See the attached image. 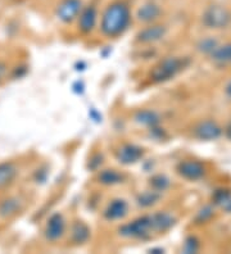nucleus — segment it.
Segmentation results:
<instances>
[{
	"label": "nucleus",
	"mask_w": 231,
	"mask_h": 254,
	"mask_svg": "<svg viewBox=\"0 0 231 254\" xmlns=\"http://www.w3.org/2000/svg\"><path fill=\"white\" fill-rule=\"evenodd\" d=\"M133 16L129 4L125 1H113L107 6L100 17V31L107 37H118L127 31Z\"/></svg>",
	"instance_id": "obj_1"
},
{
	"label": "nucleus",
	"mask_w": 231,
	"mask_h": 254,
	"mask_svg": "<svg viewBox=\"0 0 231 254\" xmlns=\"http://www.w3.org/2000/svg\"><path fill=\"white\" fill-rule=\"evenodd\" d=\"M190 63L188 58L182 57H167L154 65L149 73V78L154 84H164L175 78Z\"/></svg>",
	"instance_id": "obj_2"
},
{
	"label": "nucleus",
	"mask_w": 231,
	"mask_h": 254,
	"mask_svg": "<svg viewBox=\"0 0 231 254\" xmlns=\"http://www.w3.org/2000/svg\"><path fill=\"white\" fill-rule=\"evenodd\" d=\"M154 233L153 222H152L151 214H145L142 217L135 218L134 221L129 223H125L118 229V234L122 238L126 239H144L151 238L152 234Z\"/></svg>",
	"instance_id": "obj_3"
},
{
	"label": "nucleus",
	"mask_w": 231,
	"mask_h": 254,
	"mask_svg": "<svg viewBox=\"0 0 231 254\" xmlns=\"http://www.w3.org/2000/svg\"><path fill=\"white\" fill-rule=\"evenodd\" d=\"M203 25L213 30H221L226 28L231 23V12L224 5L212 4L207 6L202 16Z\"/></svg>",
	"instance_id": "obj_4"
},
{
	"label": "nucleus",
	"mask_w": 231,
	"mask_h": 254,
	"mask_svg": "<svg viewBox=\"0 0 231 254\" xmlns=\"http://www.w3.org/2000/svg\"><path fill=\"white\" fill-rule=\"evenodd\" d=\"M145 150L142 146L136 145L133 143H125L117 148V150L114 152L116 159L120 162L123 166H131V164L138 163L139 161H142L144 158Z\"/></svg>",
	"instance_id": "obj_5"
},
{
	"label": "nucleus",
	"mask_w": 231,
	"mask_h": 254,
	"mask_svg": "<svg viewBox=\"0 0 231 254\" xmlns=\"http://www.w3.org/2000/svg\"><path fill=\"white\" fill-rule=\"evenodd\" d=\"M176 172L181 176L182 179L189 181H198L200 179H203L206 175V167L204 164L199 161H194V159H185L181 161L177 167H176Z\"/></svg>",
	"instance_id": "obj_6"
},
{
	"label": "nucleus",
	"mask_w": 231,
	"mask_h": 254,
	"mask_svg": "<svg viewBox=\"0 0 231 254\" xmlns=\"http://www.w3.org/2000/svg\"><path fill=\"white\" fill-rule=\"evenodd\" d=\"M66 234V220L63 214L57 212L53 213L48 221H46L45 229H44V235L48 242L56 243L61 240Z\"/></svg>",
	"instance_id": "obj_7"
},
{
	"label": "nucleus",
	"mask_w": 231,
	"mask_h": 254,
	"mask_svg": "<svg viewBox=\"0 0 231 254\" xmlns=\"http://www.w3.org/2000/svg\"><path fill=\"white\" fill-rule=\"evenodd\" d=\"M83 8L82 0H62L57 6V17L63 23L76 21Z\"/></svg>",
	"instance_id": "obj_8"
},
{
	"label": "nucleus",
	"mask_w": 231,
	"mask_h": 254,
	"mask_svg": "<svg viewBox=\"0 0 231 254\" xmlns=\"http://www.w3.org/2000/svg\"><path fill=\"white\" fill-rule=\"evenodd\" d=\"M99 13L98 8L95 5H83L82 10L77 17V25H78V30L82 34L89 35L95 30L96 25H98Z\"/></svg>",
	"instance_id": "obj_9"
},
{
	"label": "nucleus",
	"mask_w": 231,
	"mask_h": 254,
	"mask_svg": "<svg viewBox=\"0 0 231 254\" xmlns=\"http://www.w3.org/2000/svg\"><path fill=\"white\" fill-rule=\"evenodd\" d=\"M167 35V28L163 25L149 23L147 27L142 28L136 34V41L140 44H154L164 39Z\"/></svg>",
	"instance_id": "obj_10"
},
{
	"label": "nucleus",
	"mask_w": 231,
	"mask_h": 254,
	"mask_svg": "<svg viewBox=\"0 0 231 254\" xmlns=\"http://www.w3.org/2000/svg\"><path fill=\"white\" fill-rule=\"evenodd\" d=\"M194 136L199 140L204 141H211V140H217L222 135V128L219 124L212 120L202 121L194 127Z\"/></svg>",
	"instance_id": "obj_11"
},
{
	"label": "nucleus",
	"mask_w": 231,
	"mask_h": 254,
	"mask_svg": "<svg viewBox=\"0 0 231 254\" xmlns=\"http://www.w3.org/2000/svg\"><path fill=\"white\" fill-rule=\"evenodd\" d=\"M129 213V203L122 198H116L108 203L105 207L104 212H103V217L107 221H120L126 217Z\"/></svg>",
	"instance_id": "obj_12"
},
{
	"label": "nucleus",
	"mask_w": 231,
	"mask_h": 254,
	"mask_svg": "<svg viewBox=\"0 0 231 254\" xmlns=\"http://www.w3.org/2000/svg\"><path fill=\"white\" fill-rule=\"evenodd\" d=\"M162 14V9L158 4L153 3V1H148L144 3L143 5L139 6L138 12H136V18L138 21L143 22V23H154Z\"/></svg>",
	"instance_id": "obj_13"
},
{
	"label": "nucleus",
	"mask_w": 231,
	"mask_h": 254,
	"mask_svg": "<svg viewBox=\"0 0 231 254\" xmlns=\"http://www.w3.org/2000/svg\"><path fill=\"white\" fill-rule=\"evenodd\" d=\"M151 216L154 233H166L176 225V218L168 212H157Z\"/></svg>",
	"instance_id": "obj_14"
},
{
	"label": "nucleus",
	"mask_w": 231,
	"mask_h": 254,
	"mask_svg": "<svg viewBox=\"0 0 231 254\" xmlns=\"http://www.w3.org/2000/svg\"><path fill=\"white\" fill-rule=\"evenodd\" d=\"M91 230L83 221H74L71 225V242L75 245H83L89 242Z\"/></svg>",
	"instance_id": "obj_15"
},
{
	"label": "nucleus",
	"mask_w": 231,
	"mask_h": 254,
	"mask_svg": "<svg viewBox=\"0 0 231 254\" xmlns=\"http://www.w3.org/2000/svg\"><path fill=\"white\" fill-rule=\"evenodd\" d=\"M134 121L140 126L148 127L151 130L153 127L159 126L160 116L158 115V112L152 111V109H140L134 116Z\"/></svg>",
	"instance_id": "obj_16"
},
{
	"label": "nucleus",
	"mask_w": 231,
	"mask_h": 254,
	"mask_svg": "<svg viewBox=\"0 0 231 254\" xmlns=\"http://www.w3.org/2000/svg\"><path fill=\"white\" fill-rule=\"evenodd\" d=\"M17 175H18V168L13 162H1L0 163V189L10 185Z\"/></svg>",
	"instance_id": "obj_17"
},
{
	"label": "nucleus",
	"mask_w": 231,
	"mask_h": 254,
	"mask_svg": "<svg viewBox=\"0 0 231 254\" xmlns=\"http://www.w3.org/2000/svg\"><path fill=\"white\" fill-rule=\"evenodd\" d=\"M21 200L14 196H9L0 201V217L10 218L21 211Z\"/></svg>",
	"instance_id": "obj_18"
},
{
	"label": "nucleus",
	"mask_w": 231,
	"mask_h": 254,
	"mask_svg": "<svg viewBox=\"0 0 231 254\" xmlns=\"http://www.w3.org/2000/svg\"><path fill=\"white\" fill-rule=\"evenodd\" d=\"M123 180H125V176L121 172H118L117 170H113V168L102 170L98 175V181L105 186L120 185V184L123 183Z\"/></svg>",
	"instance_id": "obj_19"
},
{
	"label": "nucleus",
	"mask_w": 231,
	"mask_h": 254,
	"mask_svg": "<svg viewBox=\"0 0 231 254\" xmlns=\"http://www.w3.org/2000/svg\"><path fill=\"white\" fill-rule=\"evenodd\" d=\"M213 62L217 65H226L230 64L231 61V44H225V45H219L211 54Z\"/></svg>",
	"instance_id": "obj_20"
},
{
	"label": "nucleus",
	"mask_w": 231,
	"mask_h": 254,
	"mask_svg": "<svg viewBox=\"0 0 231 254\" xmlns=\"http://www.w3.org/2000/svg\"><path fill=\"white\" fill-rule=\"evenodd\" d=\"M162 198V194L158 191H154V190H147V191L140 192L138 196H136V204L140 208H151L153 205H155L159 201V199Z\"/></svg>",
	"instance_id": "obj_21"
},
{
	"label": "nucleus",
	"mask_w": 231,
	"mask_h": 254,
	"mask_svg": "<svg viewBox=\"0 0 231 254\" xmlns=\"http://www.w3.org/2000/svg\"><path fill=\"white\" fill-rule=\"evenodd\" d=\"M171 185V181H169L168 177L166 175H155L151 179V183H149V186H151V189L154 190V191L162 192L166 191L167 189Z\"/></svg>",
	"instance_id": "obj_22"
},
{
	"label": "nucleus",
	"mask_w": 231,
	"mask_h": 254,
	"mask_svg": "<svg viewBox=\"0 0 231 254\" xmlns=\"http://www.w3.org/2000/svg\"><path fill=\"white\" fill-rule=\"evenodd\" d=\"M219 47V41L213 39V37H207V39H202V40L198 43L197 48L200 53L204 54H212L213 50Z\"/></svg>",
	"instance_id": "obj_23"
},
{
	"label": "nucleus",
	"mask_w": 231,
	"mask_h": 254,
	"mask_svg": "<svg viewBox=\"0 0 231 254\" xmlns=\"http://www.w3.org/2000/svg\"><path fill=\"white\" fill-rule=\"evenodd\" d=\"M215 203L216 204H220L222 207H225L228 204L229 201L231 200V192L229 190H219V191H216L215 194Z\"/></svg>",
	"instance_id": "obj_24"
},
{
	"label": "nucleus",
	"mask_w": 231,
	"mask_h": 254,
	"mask_svg": "<svg viewBox=\"0 0 231 254\" xmlns=\"http://www.w3.org/2000/svg\"><path fill=\"white\" fill-rule=\"evenodd\" d=\"M212 216H213V208L211 207V205H206V207H203L199 212H198L195 221H197L198 223L207 222V221L210 220Z\"/></svg>",
	"instance_id": "obj_25"
},
{
	"label": "nucleus",
	"mask_w": 231,
	"mask_h": 254,
	"mask_svg": "<svg viewBox=\"0 0 231 254\" xmlns=\"http://www.w3.org/2000/svg\"><path fill=\"white\" fill-rule=\"evenodd\" d=\"M198 249H199V242H198L194 236H189V238L185 240V244H184L185 253H188V254L197 253Z\"/></svg>",
	"instance_id": "obj_26"
},
{
	"label": "nucleus",
	"mask_w": 231,
	"mask_h": 254,
	"mask_svg": "<svg viewBox=\"0 0 231 254\" xmlns=\"http://www.w3.org/2000/svg\"><path fill=\"white\" fill-rule=\"evenodd\" d=\"M6 73H8V64L3 61H0V84L4 81Z\"/></svg>",
	"instance_id": "obj_27"
},
{
	"label": "nucleus",
	"mask_w": 231,
	"mask_h": 254,
	"mask_svg": "<svg viewBox=\"0 0 231 254\" xmlns=\"http://www.w3.org/2000/svg\"><path fill=\"white\" fill-rule=\"evenodd\" d=\"M102 158H103L102 154H96V159L92 158L91 161H90L89 166L92 168V170H98V168L100 167V166H102V163H103V161L99 162V159H102Z\"/></svg>",
	"instance_id": "obj_28"
},
{
	"label": "nucleus",
	"mask_w": 231,
	"mask_h": 254,
	"mask_svg": "<svg viewBox=\"0 0 231 254\" xmlns=\"http://www.w3.org/2000/svg\"><path fill=\"white\" fill-rule=\"evenodd\" d=\"M225 136L228 137L229 140H231V121L229 122L228 126H226V128H225Z\"/></svg>",
	"instance_id": "obj_29"
},
{
	"label": "nucleus",
	"mask_w": 231,
	"mask_h": 254,
	"mask_svg": "<svg viewBox=\"0 0 231 254\" xmlns=\"http://www.w3.org/2000/svg\"><path fill=\"white\" fill-rule=\"evenodd\" d=\"M225 93H226V95L229 96V98H231V81H230V82H229L228 85H226Z\"/></svg>",
	"instance_id": "obj_30"
},
{
	"label": "nucleus",
	"mask_w": 231,
	"mask_h": 254,
	"mask_svg": "<svg viewBox=\"0 0 231 254\" xmlns=\"http://www.w3.org/2000/svg\"><path fill=\"white\" fill-rule=\"evenodd\" d=\"M151 253H163V249H160V248H158V249H151Z\"/></svg>",
	"instance_id": "obj_31"
},
{
	"label": "nucleus",
	"mask_w": 231,
	"mask_h": 254,
	"mask_svg": "<svg viewBox=\"0 0 231 254\" xmlns=\"http://www.w3.org/2000/svg\"><path fill=\"white\" fill-rule=\"evenodd\" d=\"M230 64H231V61H230Z\"/></svg>",
	"instance_id": "obj_32"
}]
</instances>
